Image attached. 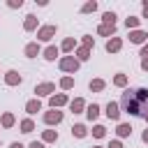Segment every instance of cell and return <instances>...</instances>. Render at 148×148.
<instances>
[{
    "mask_svg": "<svg viewBox=\"0 0 148 148\" xmlns=\"http://www.w3.org/2000/svg\"><path fill=\"white\" fill-rule=\"evenodd\" d=\"M141 67H143V72H148V60H143V62H141Z\"/></svg>",
    "mask_w": 148,
    "mask_h": 148,
    "instance_id": "obj_40",
    "label": "cell"
},
{
    "mask_svg": "<svg viewBox=\"0 0 148 148\" xmlns=\"http://www.w3.org/2000/svg\"><path fill=\"white\" fill-rule=\"evenodd\" d=\"M104 134H106V127H102V125H95V127H92V136H95V139H102Z\"/></svg>",
    "mask_w": 148,
    "mask_h": 148,
    "instance_id": "obj_22",
    "label": "cell"
},
{
    "mask_svg": "<svg viewBox=\"0 0 148 148\" xmlns=\"http://www.w3.org/2000/svg\"><path fill=\"white\" fill-rule=\"evenodd\" d=\"M25 111L32 116V113H37V111H42V104H39V99H30L28 104H25Z\"/></svg>",
    "mask_w": 148,
    "mask_h": 148,
    "instance_id": "obj_10",
    "label": "cell"
},
{
    "mask_svg": "<svg viewBox=\"0 0 148 148\" xmlns=\"http://www.w3.org/2000/svg\"><path fill=\"white\" fill-rule=\"evenodd\" d=\"M141 56H143V60H148V44H143V49H141Z\"/></svg>",
    "mask_w": 148,
    "mask_h": 148,
    "instance_id": "obj_34",
    "label": "cell"
},
{
    "mask_svg": "<svg viewBox=\"0 0 148 148\" xmlns=\"http://www.w3.org/2000/svg\"><path fill=\"white\" fill-rule=\"evenodd\" d=\"M90 90H95V92L104 90V81H102V79H95V81H90Z\"/></svg>",
    "mask_w": 148,
    "mask_h": 148,
    "instance_id": "obj_20",
    "label": "cell"
},
{
    "mask_svg": "<svg viewBox=\"0 0 148 148\" xmlns=\"http://www.w3.org/2000/svg\"><path fill=\"white\" fill-rule=\"evenodd\" d=\"M5 81H7V86H18V83H21V74L14 72V69H9V72L5 74Z\"/></svg>",
    "mask_w": 148,
    "mask_h": 148,
    "instance_id": "obj_6",
    "label": "cell"
},
{
    "mask_svg": "<svg viewBox=\"0 0 148 148\" xmlns=\"http://www.w3.org/2000/svg\"><path fill=\"white\" fill-rule=\"evenodd\" d=\"M141 139H143V141L148 143V130H143V134H141Z\"/></svg>",
    "mask_w": 148,
    "mask_h": 148,
    "instance_id": "obj_39",
    "label": "cell"
},
{
    "mask_svg": "<svg viewBox=\"0 0 148 148\" xmlns=\"http://www.w3.org/2000/svg\"><path fill=\"white\" fill-rule=\"evenodd\" d=\"M7 5H9L12 9H16V7H23V0H9Z\"/></svg>",
    "mask_w": 148,
    "mask_h": 148,
    "instance_id": "obj_32",
    "label": "cell"
},
{
    "mask_svg": "<svg viewBox=\"0 0 148 148\" xmlns=\"http://www.w3.org/2000/svg\"><path fill=\"white\" fill-rule=\"evenodd\" d=\"M44 120L49 123V125H58L60 120H62V111H49V113H44Z\"/></svg>",
    "mask_w": 148,
    "mask_h": 148,
    "instance_id": "obj_4",
    "label": "cell"
},
{
    "mask_svg": "<svg viewBox=\"0 0 148 148\" xmlns=\"http://www.w3.org/2000/svg\"><path fill=\"white\" fill-rule=\"evenodd\" d=\"M146 35H148V32H146Z\"/></svg>",
    "mask_w": 148,
    "mask_h": 148,
    "instance_id": "obj_42",
    "label": "cell"
},
{
    "mask_svg": "<svg viewBox=\"0 0 148 148\" xmlns=\"http://www.w3.org/2000/svg\"><path fill=\"white\" fill-rule=\"evenodd\" d=\"M125 25H127V28H136V25H139V18H136V16H127V18H125Z\"/></svg>",
    "mask_w": 148,
    "mask_h": 148,
    "instance_id": "obj_27",
    "label": "cell"
},
{
    "mask_svg": "<svg viewBox=\"0 0 148 148\" xmlns=\"http://www.w3.org/2000/svg\"><path fill=\"white\" fill-rule=\"evenodd\" d=\"M9 148H23V143H18V141H14V143H12Z\"/></svg>",
    "mask_w": 148,
    "mask_h": 148,
    "instance_id": "obj_38",
    "label": "cell"
},
{
    "mask_svg": "<svg viewBox=\"0 0 148 148\" xmlns=\"http://www.w3.org/2000/svg\"><path fill=\"white\" fill-rule=\"evenodd\" d=\"M56 139H58V132H53V130L44 132V141H56Z\"/></svg>",
    "mask_w": 148,
    "mask_h": 148,
    "instance_id": "obj_29",
    "label": "cell"
},
{
    "mask_svg": "<svg viewBox=\"0 0 148 148\" xmlns=\"http://www.w3.org/2000/svg\"><path fill=\"white\" fill-rule=\"evenodd\" d=\"M76 56H79V60H88V58H90V51H88L86 46H81V49L76 51Z\"/></svg>",
    "mask_w": 148,
    "mask_h": 148,
    "instance_id": "obj_24",
    "label": "cell"
},
{
    "mask_svg": "<svg viewBox=\"0 0 148 148\" xmlns=\"http://www.w3.org/2000/svg\"><path fill=\"white\" fill-rule=\"evenodd\" d=\"M113 30H116L113 23H102L99 25V35H113Z\"/></svg>",
    "mask_w": 148,
    "mask_h": 148,
    "instance_id": "obj_15",
    "label": "cell"
},
{
    "mask_svg": "<svg viewBox=\"0 0 148 148\" xmlns=\"http://www.w3.org/2000/svg\"><path fill=\"white\" fill-rule=\"evenodd\" d=\"M92 44H95V39H92V37H88V35H86V37H83V46H86V49H90V46H92Z\"/></svg>",
    "mask_w": 148,
    "mask_h": 148,
    "instance_id": "obj_33",
    "label": "cell"
},
{
    "mask_svg": "<svg viewBox=\"0 0 148 148\" xmlns=\"http://www.w3.org/2000/svg\"><path fill=\"white\" fill-rule=\"evenodd\" d=\"M53 90H56V86H53V83H39V86L35 88V92H37V97H39V95H51Z\"/></svg>",
    "mask_w": 148,
    "mask_h": 148,
    "instance_id": "obj_7",
    "label": "cell"
},
{
    "mask_svg": "<svg viewBox=\"0 0 148 148\" xmlns=\"http://www.w3.org/2000/svg\"><path fill=\"white\" fill-rule=\"evenodd\" d=\"M86 116H88L90 120H95V118L99 116V106H97V104H90V106L86 109Z\"/></svg>",
    "mask_w": 148,
    "mask_h": 148,
    "instance_id": "obj_12",
    "label": "cell"
},
{
    "mask_svg": "<svg viewBox=\"0 0 148 148\" xmlns=\"http://www.w3.org/2000/svg\"><path fill=\"white\" fill-rule=\"evenodd\" d=\"M102 18H104V23H113V25H116V14H113V12H104Z\"/></svg>",
    "mask_w": 148,
    "mask_h": 148,
    "instance_id": "obj_26",
    "label": "cell"
},
{
    "mask_svg": "<svg viewBox=\"0 0 148 148\" xmlns=\"http://www.w3.org/2000/svg\"><path fill=\"white\" fill-rule=\"evenodd\" d=\"M106 116H109L111 120H118V118H120V106H118L116 102H109V104H106Z\"/></svg>",
    "mask_w": 148,
    "mask_h": 148,
    "instance_id": "obj_5",
    "label": "cell"
},
{
    "mask_svg": "<svg viewBox=\"0 0 148 148\" xmlns=\"http://www.w3.org/2000/svg\"><path fill=\"white\" fill-rule=\"evenodd\" d=\"M143 16H146V18H148V0H146V2H143Z\"/></svg>",
    "mask_w": 148,
    "mask_h": 148,
    "instance_id": "obj_37",
    "label": "cell"
},
{
    "mask_svg": "<svg viewBox=\"0 0 148 148\" xmlns=\"http://www.w3.org/2000/svg\"><path fill=\"white\" fill-rule=\"evenodd\" d=\"M123 111L132 116H148V88H130L123 92Z\"/></svg>",
    "mask_w": 148,
    "mask_h": 148,
    "instance_id": "obj_1",
    "label": "cell"
},
{
    "mask_svg": "<svg viewBox=\"0 0 148 148\" xmlns=\"http://www.w3.org/2000/svg\"><path fill=\"white\" fill-rule=\"evenodd\" d=\"M28 148H44V143H39V141H32Z\"/></svg>",
    "mask_w": 148,
    "mask_h": 148,
    "instance_id": "obj_35",
    "label": "cell"
},
{
    "mask_svg": "<svg viewBox=\"0 0 148 148\" xmlns=\"http://www.w3.org/2000/svg\"><path fill=\"white\" fill-rule=\"evenodd\" d=\"M120 46H123V42H120L118 37H113V39H109V42H106V51H109V53L120 51Z\"/></svg>",
    "mask_w": 148,
    "mask_h": 148,
    "instance_id": "obj_9",
    "label": "cell"
},
{
    "mask_svg": "<svg viewBox=\"0 0 148 148\" xmlns=\"http://www.w3.org/2000/svg\"><path fill=\"white\" fill-rule=\"evenodd\" d=\"M113 83H116V86H125V83H127V76H125V74H118V76L113 79Z\"/></svg>",
    "mask_w": 148,
    "mask_h": 148,
    "instance_id": "obj_31",
    "label": "cell"
},
{
    "mask_svg": "<svg viewBox=\"0 0 148 148\" xmlns=\"http://www.w3.org/2000/svg\"><path fill=\"white\" fill-rule=\"evenodd\" d=\"M146 120H148V116H146Z\"/></svg>",
    "mask_w": 148,
    "mask_h": 148,
    "instance_id": "obj_41",
    "label": "cell"
},
{
    "mask_svg": "<svg viewBox=\"0 0 148 148\" xmlns=\"http://www.w3.org/2000/svg\"><path fill=\"white\" fill-rule=\"evenodd\" d=\"M95 9H97V2H95V0H92V2H86V5L81 7L83 14H90V12H95Z\"/></svg>",
    "mask_w": 148,
    "mask_h": 148,
    "instance_id": "obj_23",
    "label": "cell"
},
{
    "mask_svg": "<svg viewBox=\"0 0 148 148\" xmlns=\"http://www.w3.org/2000/svg\"><path fill=\"white\" fill-rule=\"evenodd\" d=\"M32 130H35V125H32V120H30V118H25V120L21 123V132H25V134H28V132H32Z\"/></svg>",
    "mask_w": 148,
    "mask_h": 148,
    "instance_id": "obj_21",
    "label": "cell"
},
{
    "mask_svg": "<svg viewBox=\"0 0 148 148\" xmlns=\"http://www.w3.org/2000/svg\"><path fill=\"white\" fill-rule=\"evenodd\" d=\"M72 134L79 136V139H83V136L88 134V130H86V125H74V127H72Z\"/></svg>",
    "mask_w": 148,
    "mask_h": 148,
    "instance_id": "obj_13",
    "label": "cell"
},
{
    "mask_svg": "<svg viewBox=\"0 0 148 148\" xmlns=\"http://www.w3.org/2000/svg\"><path fill=\"white\" fill-rule=\"evenodd\" d=\"M56 56H58V46H49V49L44 51V58H46V60H56Z\"/></svg>",
    "mask_w": 148,
    "mask_h": 148,
    "instance_id": "obj_19",
    "label": "cell"
},
{
    "mask_svg": "<svg viewBox=\"0 0 148 148\" xmlns=\"http://www.w3.org/2000/svg\"><path fill=\"white\" fill-rule=\"evenodd\" d=\"M65 102H67L65 95H53V97H51V106H53V109H56V106H62Z\"/></svg>",
    "mask_w": 148,
    "mask_h": 148,
    "instance_id": "obj_16",
    "label": "cell"
},
{
    "mask_svg": "<svg viewBox=\"0 0 148 148\" xmlns=\"http://www.w3.org/2000/svg\"><path fill=\"white\" fill-rule=\"evenodd\" d=\"M2 125H5V127H12V125H14V116H12V113H5V116H2Z\"/></svg>",
    "mask_w": 148,
    "mask_h": 148,
    "instance_id": "obj_28",
    "label": "cell"
},
{
    "mask_svg": "<svg viewBox=\"0 0 148 148\" xmlns=\"http://www.w3.org/2000/svg\"><path fill=\"white\" fill-rule=\"evenodd\" d=\"M69 109H72V113H81V109H83V99H81V97H76V99L69 104Z\"/></svg>",
    "mask_w": 148,
    "mask_h": 148,
    "instance_id": "obj_17",
    "label": "cell"
},
{
    "mask_svg": "<svg viewBox=\"0 0 148 148\" xmlns=\"http://www.w3.org/2000/svg\"><path fill=\"white\" fill-rule=\"evenodd\" d=\"M35 25H37V18H35L32 14H30V16H25V23H23V28L30 32V30H35Z\"/></svg>",
    "mask_w": 148,
    "mask_h": 148,
    "instance_id": "obj_14",
    "label": "cell"
},
{
    "mask_svg": "<svg viewBox=\"0 0 148 148\" xmlns=\"http://www.w3.org/2000/svg\"><path fill=\"white\" fill-rule=\"evenodd\" d=\"M130 134H132V127L127 123H120L118 125V136H130Z\"/></svg>",
    "mask_w": 148,
    "mask_h": 148,
    "instance_id": "obj_18",
    "label": "cell"
},
{
    "mask_svg": "<svg viewBox=\"0 0 148 148\" xmlns=\"http://www.w3.org/2000/svg\"><path fill=\"white\" fill-rule=\"evenodd\" d=\"M148 35L146 32H141V30H134V32H130V42L132 44H143V39H146Z\"/></svg>",
    "mask_w": 148,
    "mask_h": 148,
    "instance_id": "obj_8",
    "label": "cell"
},
{
    "mask_svg": "<svg viewBox=\"0 0 148 148\" xmlns=\"http://www.w3.org/2000/svg\"><path fill=\"white\" fill-rule=\"evenodd\" d=\"M53 35H56V25H44L37 30V39H42V42H49Z\"/></svg>",
    "mask_w": 148,
    "mask_h": 148,
    "instance_id": "obj_3",
    "label": "cell"
},
{
    "mask_svg": "<svg viewBox=\"0 0 148 148\" xmlns=\"http://www.w3.org/2000/svg\"><path fill=\"white\" fill-rule=\"evenodd\" d=\"M37 53H39V46H37L35 42H30V44L25 46V56H28V58H37Z\"/></svg>",
    "mask_w": 148,
    "mask_h": 148,
    "instance_id": "obj_11",
    "label": "cell"
},
{
    "mask_svg": "<svg viewBox=\"0 0 148 148\" xmlns=\"http://www.w3.org/2000/svg\"><path fill=\"white\" fill-rule=\"evenodd\" d=\"M72 86H74V79H72V76H65V79L60 81V88H65V90H69Z\"/></svg>",
    "mask_w": 148,
    "mask_h": 148,
    "instance_id": "obj_25",
    "label": "cell"
},
{
    "mask_svg": "<svg viewBox=\"0 0 148 148\" xmlns=\"http://www.w3.org/2000/svg\"><path fill=\"white\" fill-rule=\"evenodd\" d=\"M109 148H123V146H120V141H111V146H109Z\"/></svg>",
    "mask_w": 148,
    "mask_h": 148,
    "instance_id": "obj_36",
    "label": "cell"
},
{
    "mask_svg": "<svg viewBox=\"0 0 148 148\" xmlns=\"http://www.w3.org/2000/svg\"><path fill=\"white\" fill-rule=\"evenodd\" d=\"M60 69L62 72H76L79 69V58H72V56L60 58Z\"/></svg>",
    "mask_w": 148,
    "mask_h": 148,
    "instance_id": "obj_2",
    "label": "cell"
},
{
    "mask_svg": "<svg viewBox=\"0 0 148 148\" xmlns=\"http://www.w3.org/2000/svg\"><path fill=\"white\" fill-rule=\"evenodd\" d=\"M72 49H74V39H72V37H67V39L62 42V51H72Z\"/></svg>",
    "mask_w": 148,
    "mask_h": 148,
    "instance_id": "obj_30",
    "label": "cell"
}]
</instances>
